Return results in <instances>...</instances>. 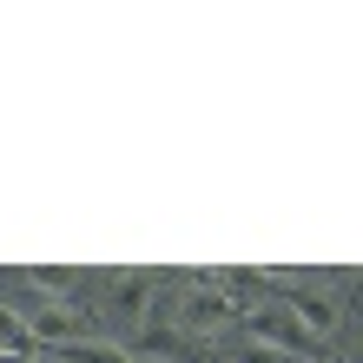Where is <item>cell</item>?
<instances>
[{"instance_id": "cell-8", "label": "cell", "mask_w": 363, "mask_h": 363, "mask_svg": "<svg viewBox=\"0 0 363 363\" xmlns=\"http://www.w3.org/2000/svg\"><path fill=\"white\" fill-rule=\"evenodd\" d=\"M0 363H7V357H0Z\"/></svg>"}, {"instance_id": "cell-3", "label": "cell", "mask_w": 363, "mask_h": 363, "mask_svg": "<svg viewBox=\"0 0 363 363\" xmlns=\"http://www.w3.org/2000/svg\"><path fill=\"white\" fill-rule=\"evenodd\" d=\"M284 311L297 317V324H304L317 344H330L337 330H344V304H337V297L324 291V284H297L291 297H284Z\"/></svg>"}, {"instance_id": "cell-4", "label": "cell", "mask_w": 363, "mask_h": 363, "mask_svg": "<svg viewBox=\"0 0 363 363\" xmlns=\"http://www.w3.org/2000/svg\"><path fill=\"white\" fill-rule=\"evenodd\" d=\"M53 363H145L139 350H125V344H113V337H79V344H60V350H47Z\"/></svg>"}, {"instance_id": "cell-5", "label": "cell", "mask_w": 363, "mask_h": 363, "mask_svg": "<svg viewBox=\"0 0 363 363\" xmlns=\"http://www.w3.org/2000/svg\"><path fill=\"white\" fill-rule=\"evenodd\" d=\"M27 284H33L40 297H53V304H67V291L79 284V277H73V271H60V264H33V271H27Z\"/></svg>"}, {"instance_id": "cell-1", "label": "cell", "mask_w": 363, "mask_h": 363, "mask_svg": "<svg viewBox=\"0 0 363 363\" xmlns=\"http://www.w3.org/2000/svg\"><path fill=\"white\" fill-rule=\"evenodd\" d=\"M152 291H159V277L152 271H119V277H106V317L113 324H125V330H145L152 324Z\"/></svg>"}, {"instance_id": "cell-9", "label": "cell", "mask_w": 363, "mask_h": 363, "mask_svg": "<svg viewBox=\"0 0 363 363\" xmlns=\"http://www.w3.org/2000/svg\"><path fill=\"white\" fill-rule=\"evenodd\" d=\"M357 363H363V357H357Z\"/></svg>"}, {"instance_id": "cell-6", "label": "cell", "mask_w": 363, "mask_h": 363, "mask_svg": "<svg viewBox=\"0 0 363 363\" xmlns=\"http://www.w3.org/2000/svg\"><path fill=\"white\" fill-rule=\"evenodd\" d=\"M165 350H179V324H145L139 357H165Z\"/></svg>"}, {"instance_id": "cell-2", "label": "cell", "mask_w": 363, "mask_h": 363, "mask_svg": "<svg viewBox=\"0 0 363 363\" xmlns=\"http://www.w3.org/2000/svg\"><path fill=\"white\" fill-rule=\"evenodd\" d=\"M172 324H179V330H191V337H218V330L238 324V311H231L211 284H191L179 304H172Z\"/></svg>"}, {"instance_id": "cell-7", "label": "cell", "mask_w": 363, "mask_h": 363, "mask_svg": "<svg viewBox=\"0 0 363 363\" xmlns=\"http://www.w3.org/2000/svg\"><path fill=\"white\" fill-rule=\"evenodd\" d=\"M205 363H231V357H225V350H211V357H205Z\"/></svg>"}]
</instances>
